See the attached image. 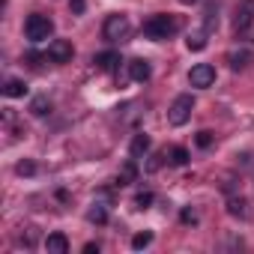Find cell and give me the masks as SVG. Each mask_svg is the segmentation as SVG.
<instances>
[{
	"mask_svg": "<svg viewBox=\"0 0 254 254\" xmlns=\"http://www.w3.org/2000/svg\"><path fill=\"white\" fill-rule=\"evenodd\" d=\"M3 96H6V99H21V96H27V84H24L21 78H9V81L3 84Z\"/></svg>",
	"mask_w": 254,
	"mask_h": 254,
	"instance_id": "12",
	"label": "cell"
},
{
	"mask_svg": "<svg viewBox=\"0 0 254 254\" xmlns=\"http://www.w3.org/2000/svg\"><path fill=\"white\" fill-rule=\"evenodd\" d=\"M189 84L197 87V90L212 87V84H215V66H212V63H197V66H191V72H189Z\"/></svg>",
	"mask_w": 254,
	"mask_h": 254,
	"instance_id": "5",
	"label": "cell"
},
{
	"mask_svg": "<svg viewBox=\"0 0 254 254\" xmlns=\"http://www.w3.org/2000/svg\"><path fill=\"white\" fill-rule=\"evenodd\" d=\"M227 212H230L233 218H245V215H248V200H245V197H230V200H227Z\"/></svg>",
	"mask_w": 254,
	"mask_h": 254,
	"instance_id": "14",
	"label": "cell"
},
{
	"mask_svg": "<svg viewBox=\"0 0 254 254\" xmlns=\"http://www.w3.org/2000/svg\"><path fill=\"white\" fill-rule=\"evenodd\" d=\"M194 144H197L200 150H206V147H212V132H209V129H203V132H197V138H194Z\"/></svg>",
	"mask_w": 254,
	"mask_h": 254,
	"instance_id": "23",
	"label": "cell"
},
{
	"mask_svg": "<svg viewBox=\"0 0 254 254\" xmlns=\"http://www.w3.org/2000/svg\"><path fill=\"white\" fill-rule=\"evenodd\" d=\"M180 221H183V224H197V212H194V209H189V206H186V209H183V212H180Z\"/></svg>",
	"mask_w": 254,
	"mask_h": 254,
	"instance_id": "24",
	"label": "cell"
},
{
	"mask_svg": "<svg viewBox=\"0 0 254 254\" xmlns=\"http://www.w3.org/2000/svg\"><path fill=\"white\" fill-rule=\"evenodd\" d=\"M129 33H132V24H129V18H126L123 12L108 15L105 24H102V36L108 42H123V39H129Z\"/></svg>",
	"mask_w": 254,
	"mask_h": 254,
	"instance_id": "3",
	"label": "cell"
},
{
	"mask_svg": "<svg viewBox=\"0 0 254 254\" xmlns=\"http://www.w3.org/2000/svg\"><path fill=\"white\" fill-rule=\"evenodd\" d=\"M215 24H218V15H215V6H209V9H206V27H203V30L209 33Z\"/></svg>",
	"mask_w": 254,
	"mask_h": 254,
	"instance_id": "25",
	"label": "cell"
},
{
	"mask_svg": "<svg viewBox=\"0 0 254 254\" xmlns=\"http://www.w3.org/2000/svg\"><path fill=\"white\" fill-rule=\"evenodd\" d=\"M45 251L48 254H66L69 251V239L63 233H48L45 236Z\"/></svg>",
	"mask_w": 254,
	"mask_h": 254,
	"instance_id": "11",
	"label": "cell"
},
{
	"mask_svg": "<svg viewBox=\"0 0 254 254\" xmlns=\"http://www.w3.org/2000/svg\"><path fill=\"white\" fill-rule=\"evenodd\" d=\"M72 54H75V48H72V42H66V39H54V42L48 45V60H51V63H69Z\"/></svg>",
	"mask_w": 254,
	"mask_h": 254,
	"instance_id": "6",
	"label": "cell"
},
{
	"mask_svg": "<svg viewBox=\"0 0 254 254\" xmlns=\"http://www.w3.org/2000/svg\"><path fill=\"white\" fill-rule=\"evenodd\" d=\"M153 200H156L153 191H138V194H135V206H138V209H150Z\"/></svg>",
	"mask_w": 254,
	"mask_h": 254,
	"instance_id": "21",
	"label": "cell"
},
{
	"mask_svg": "<svg viewBox=\"0 0 254 254\" xmlns=\"http://www.w3.org/2000/svg\"><path fill=\"white\" fill-rule=\"evenodd\" d=\"M150 75H153V66H150V60H141V57L129 60V78H132V81L144 84V81H150Z\"/></svg>",
	"mask_w": 254,
	"mask_h": 254,
	"instance_id": "8",
	"label": "cell"
},
{
	"mask_svg": "<svg viewBox=\"0 0 254 254\" xmlns=\"http://www.w3.org/2000/svg\"><path fill=\"white\" fill-rule=\"evenodd\" d=\"M144 36L147 39H153V42H162V39H171L177 30H180V21L174 18V15H153V18H147L144 21Z\"/></svg>",
	"mask_w": 254,
	"mask_h": 254,
	"instance_id": "1",
	"label": "cell"
},
{
	"mask_svg": "<svg viewBox=\"0 0 254 254\" xmlns=\"http://www.w3.org/2000/svg\"><path fill=\"white\" fill-rule=\"evenodd\" d=\"M168 162H171V165H177V168L189 165V150H186V147H174V150L168 153Z\"/></svg>",
	"mask_w": 254,
	"mask_h": 254,
	"instance_id": "19",
	"label": "cell"
},
{
	"mask_svg": "<svg viewBox=\"0 0 254 254\" xmlns=\"http://www.w3.org/2000/svg\"><path fill=\"white\" fill-rule=\"evenodd\" d=\"M87 221H90V224H108V206L93 203L90 212H87Z\"/></svg>",
	"mask_w": 254,
	"mask_h": 254,
	"instance_id": "16",
	"label": "cell"
},
{
	"mask_svg": "<svg viewBox=\"0 0 254 254\" xmlns=\"http://www.w3.org/2000/svg\"><path fill=\"white\" fill-rule=\"evenodd\" d=\"M254 24V0H242L239 9H236V18H233V27L236 30H248Z\"/></svg>",
	"mask_w": 254,
	"mask_h": 254,
	"instance_id": "7",
	"label": "cell"
},
{
	"mask_svg": "<svg viewBox=\"0 0 254 254\" xmlns=\"http://www.w3.org/2000/svg\"><path fill=\"white\" fill-rule=\"evenodd\" d=\"M180 3H186V6H191V3H197V0H180Z\"/></svg>",
	"mask_w": 254,
	"mask_h": 254,
	"instance_id": "29",
	"label": "cell"
},
{
	"mask_svg": "<svg viewBox=\"0 0 254 254\" xmlns=\"http://www.w3.org/2000/svg\"><path fill=\"white\" fill-rule=\"evenodd\" d=\"M150 147H153L150 135H135V138H132V159H138V156L150 153Z\"/></svg>",
	"mask_w": 254,
	"mask_h": 254,
	"instance_id": "13",
	"label": "cell"
},
{
	"mask_svg": "<svg viewBox=\"0 0 254 254\" xmlns=\"http://www.w3.org/2000/svg\"><path fill=\"white\" fill-rule=\"evenodd\" d=\"M162 168V156H150V165H147V171L153 174V171H159Z\"/></svg>",
	"mask_w": 254,
	"mask_h": 254,
	"instance_id": "27",
	"label": "cell"
},
{
	"mask_svg": "<svg viewBox=\"0 0 254 254\" xmlns=\"http://www.w3.org/2000/svg\"><path fill=\"white\" fill-rule=\"evenodd\" d=\"M123 60H120V54L117 51H99L96 57H93V66L99 69V72H111V69H117Z\"/></svg>",
	"mask_w": 254,
	"mask_h": 254,
	"instance_id": "9",
	"label": "cell"
},
{
	"mask_svg": "<svg viewBox=\"0 0 254 254\" xmlns=\"http://www.w3.org/2000/svg\"><path fill=\"white\" fill-rule=\"evenodd\" d=\"M30 114H33V117H45V114H51V102H48V96H36V99L30 102Z\"/></svg>",
	"mask_w": 254,
	"mask_h": 254,
	"instance_id": "18",
	"label": "cell"
},
{
	"mask_svg": "<svg viewBox=\"0 0 254 254\" xmlns=\"http://www.w3.org/2000/svg\"><path fill=\"white\" fill-rule=\"evenodd\" d=\"M191 111H194V96L191 93H183L174 99V105L168 108V123L171 126H186L191 120Z\"/></svg>",
	"mask_w": 254,
	"mask_h": 254,
	"instance_id": "4",
	"label": "cell"
},
{
	"mask_svg": "<svg viewBox=\"0 0 254 254\" xmlns=\"http://www.w3.org/2000/svg\"><path fill=\"white\" fill-rule=\"evenodd\" d=\"M51 33H54V21H51L48 15H42V12L27 15V21H24V36H27L33 45H36V42H45Z\"/></svg>",
	"mask_w": 254,
	"mask_h": 254,
	"instance_id": "2",
	"label": "cell"
},
{
	"mask_svg": "<svg viewBox=\"0 0 254 254\" xmlns=\"http://www.w3.org/2000/svg\"><path fill=\"white\" fill-rule=\"evenodd\" d=\"M69 9H72L75 15H81V12L87 9V3H84V0H69Z\"/></svg>",
	"mask_w": 254,
	"mask_h": 254,
	"instance_id": "26",
	"label": "cell"
},
{
	"mask_svg": "<svg viewBox=\"0 0 254 254\" xmlns=\"http://www.w3.org/2000/svg\"><path fill=\"white\" fill-rule=\"evenodd\" d=\"M15 174H18V177H33V174H36V162H30V159L18 162V165H15Z\"/></svg>",
	"mask_w": 254,
	"mask_h": 254,
	"instance_id": "22",
	"label": "cell"
},
{
	"mask_svg": "<svg viewBox=\"0 0 254 254\" xmlns=\"http://www.w3.org/2000/svg\"><path fill=\"white\" fill-rule=\"evenodd\" d=\"M84 254H99V245H96V242H87V245H84Z\"/></svg>",
	"mask_w": 254,
	"mask_h": 254,
	"instance_id": "28",
	"label": "cell"
},
{
	"mask_svg": "<svg viewBox=\"0 0 254 254\" xmlns=\"http://www.w3.org/2000/svg\"><path fill=\"white\" fill-rule=\"evenodd\" d=\"M153 245V230H144V233H135L132 236V248L135 251H144V248H150Z\"/></svg>",
	"mask_w": 254,
	"mask_h": 254,
	"instance_id": "20",
	"label": "cell"
},
{
	"mask_svg": "<svg viewBox=\"0 0 254 254\" xmlns=\"http://www.w3.org/2000/svg\"><path fill=\"white\" fill-rule=\"evenodd\" d=\"M138 180V162L135 159H129V162H123L120 165V174H117V186L123 189V186H132Z\"/></svg>",
	"mask_w": 254,
	"mask_h": 254,
	"instance_id": "10",
	"label": "cell"
},
{
	"mask_svg": "<svg viewBox=\"0 0 254 254\" xmlns=\"http://www.w3.org/2000/svg\"><path fill=\"white\" fill-rule=\"evenodd\" d=\"M248 60H251V54H248L245 48H239V51H230V54H227L230 69H245V66H248Z\"/></svg>",
	"mask_w": 254,
	"mask_h": 254,
	"instance_id": "15",
	"label": "cell"
},
{
	"mask_svg": "<svg viewBox=\"0 0 254 254\" xmlns=\"http://www.w3.org/2000/svg\"><path fill=\"white\" fill-rule=\"evenodd\" d=\"M186 45H189V51H203V48H206V30H194V33H189Z\"/></svg>",
	"mask_w": 254,
	"mask_h": 254,
	"instance_id": "17",
	"label": "cell"
}]
</instances>
